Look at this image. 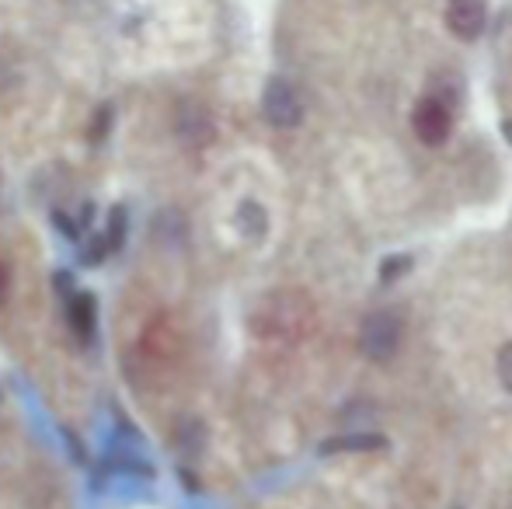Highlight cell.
Segmentation results:
<instances>
[{"instance_id": "5bb4252c", "label": "cell", "mask_w": 512, "mask_h": 509, "mask_svg": "<svg viewBox=\"0 0 512 509\" xmlns=\"http://www.w3.org/2000/svg\"><path fill=\"white\" fill-rule=\"evenodd\" d=\"M499 381L506 384V391H512V342L502 346V353H499Z\"/></svg>"}, {"instance_id": "d6986e66", "label": "cell", "mask_w": 512, "mask_h": 509, "mask_svg": "<svg viewBox=\"0 0 512 509\" xmlns=\"http://www.w3.org/2000/svg\"><path fill=\"white\" fill-rule=\"evenodd\" d=\"M502 133H506V140L512 143V123H506V126H502Z\"/></svg>"}, {"instance_id": "ba28073f", "label": "cell", "mask_w": 512, "mask_h": 509, "mask_svg": "<svg viewBox=\"0 0 512 509\" xmlns=\"http://www.w3.org/2000/svg\"><path fill=\"white\" fill-rule=\"evenodd\" d=\"M237 231L248 241H262V234L269 231V217H265V210L255 199H244V203L237 206Z\"/></svg>"}, {"instance_id": "30bf717a", "label": "cell", "mask_w": 512, "mask_h": 509, "mask_svg": "<svg viewBox=\"0 0 512 509\" xmlns=\"http://www.w3.org/2000/svg\"><path fill=\"white\" fill-rule=\"evenodd\" d=\"M112 468L126 471V475H136V478H154V464L143 461L140 450H129V447H122V443H115V450H112Z\"/></svg>"}, {"instance_id": "5b68a950", "label": "cell", "mask_w": 512, "mask_h": 509, "mask_svg": "<svg viewBox=\"0 0 512 509\" xmlns=\"http://www.w3.org/2000/svg\"><path fill=\"white\" fill-rule=\"evenodd\" d=\"M175 129H178V136H182L185 143H192V147H199V143H206L209 136H213L209 112L203 109V105H196V102H185L182 109H178Z\"/></svg>"}, {"instance_id": "e0dca14e", "label": "cell", "mask_w": 512, "mask_h": 509, "mask_svg": "<svg viewBox=\"0 0 512 509\" xmlns=\"http://www.w3.org/2000/svg\"><path fill=\"white\" fill-rule=\"evenodd\" d=\"M53 283H56V293H63V300L74 293V279H70V272H56Z\"/></svg>"}, {"instance_id": "4fadbf2b", "label": "cell", "mask_w": 512, "mask_h": 509, "mask_svg": "<svg viewBox=\"0 0 512 509\" xmlns=\"http://www.w3.org/2000/svg\"><path fill=\"white\" fill-rule=\"evenodd\" d=\"M411 269V258L408 255H394V258H387L384 265H380V279H394V276H401V272H408Z\"/></svg>"}, {"instance_id": "52a82bcc", "label": "cell", "mask_w": 512, "mask_h": 509, "mask_svg": "<svg viewBox=\"0 0 512 509\" xmlns=\"http://www.w3.org/2000/svg\"><path fill=\"white\" fill-rule=\"evenodd\" d=\"M387 440L380 433H349V436H331L321 443V454H373L384 450Z\"/></svg>"}, {"instance_id": "7a4b0ae2", "label": "cell", "mask_w": 512, "mask_h": 509, "mask_svg": "<svg viewBox=\"0 0 512 509\" xmlns=\"http://www.w3.org/2000/svg\"><path fill=\"white\" fill-rule=\"evenodd\" d=\"M262 116L276 129H297L304 123V98L286 77H272L262 91Z\"/></svg>"}, {"instance_id": "9a60e30c", "label": "cell", "mask_w": 512, "mask_h": 509, "mask_svg": "<svg viewBox=\"0 0 512 509\" xmlns=\"http://www.w3.org/2000/svg\"><path fill=\"white\" fill-rule=\"evenodd\" d=\"M53 224L63 231V238H70V241H77V238H81V227H77L74 220L67 217V213H60V210H56V213H53Z\"/></svg>"}, {"instance_id": "ffe728a7", "label": "cell", "mask_w": 512, "mask_h": 509, "mask_svg": "<svg viewBox=\"0 0 512 509\" xmlns=\"http://www.w3.org/2000/svg\"><path fill=\"white\" fill-rule=\"evenodd\" d=\"M0 401H4V398H0Z\"/></svg>"}, {"instance_id": "6da1fadb", "label": "cell", "mask_w": 512, "mask_h": 509, "mask_svg": "<svg viewBox=\"0 0 512 509\" xmlns=\"http://www.w3.org/2000/svg\"><path fill=\"white\" fill-rule=\"evenodd\" d=\"M401 346V318L394 311H377L359 328V349L366 360L387 363Z\"/></svg>"}, {"instance_id": "2e32d148", "label": "cell", "mask_w": 512, "mask_h": 509, "mask_svg": "<svg viewBox=\"0 0 512 509\" xmlns=\"http://www.w3.org/2000/svg\"><path fill=\"white\" fill-rule=\"evenodd\" d=\"M108 126H112V105H102L98 116H95V129H91V136H95V140H105Z\"/></svg>"}, {"instance_id": "7c38bea8", "label": "cell", "mask_w": 512, "mask_h": 509, "mask_svg": "<svg viewBox=\"0 0 512 509\" xmlns=\"http://www.w3.org/2000/svg\"><path fill=\"white\" fill-rule=\"evenodd\" d=\"M105 255H108L105 238H102V234H95V238H91V245L81 252V262H84V265H102V258H105Z\"/></svg>"}, {"instance_id": "ac0fdd59", "label": "cell", "mask_w": 512, "mask_h": 509, "mask_svg": "<svg viewBox=\"0 0 512 509\" xmlns=\"http://www.w3.org/2000/svg\"><path fill=\"white\" fill-rule=\"evenodd\" d=\"M7 286H11V276H7V265L0 262V304L7 300Z\"/></svg>"}, {"instance_id": "8fae6325", "label": "cell", "mask_w": 512, "mask_h": 509, "mask_svg": "<svg viewBox=\"0 0 512 509\" xmlns=\"http://www.w3.org/2000/svg\"><path fill=\"white\" fill-rule=\"evenodd\" d=\"M126 227H129L126 206H115V213L108 217V227H105V234H102L108 252H119V248H122V241H126Z\"/></svg>"}, {"instance_id": "9c48e42d", "label": "cell", "mask_w": 512, "mask_h": 509, "mask_svg": "<svg viewBox=\"0 0 512 509\" xmlns=\"http://www.w3.org/2000/svg\"><path fill=\"white\" fill-rule=\"evenodd\" d=\"M175 443H178V450H182L185 457H199L203 454V447H206V426H203V419H182L178 422V429H175Z\"/></svg>"}, {"instance_id": "3957f363", "label": "cell", "mask_w": 512, "mask_h": 509, "mask_svg": "<svg viewBox=\"0 0 512 509\" xmlns=\"http://www.w3.org/2000/svg\"><path fill=\"white\" fill-rule=\"evenodd\" d=\"M411 126H415V136L425 143V147H439L446 143L453 129V116H450V105H443L439 98H422L415 105V116H411Z\"/></svg>"}, {"instance_id": "277c9868", "label": "cell", "mask_w": 512, "mask_h": 509, "mask_svg": "<svg viewBox=\"0 0 512 509\" xmlns=\"http://www.w3.org/2000/svg\"><path fill=\"white\" fill-rule=\"evenodd\" d=\"M446 25L457 39L474 42L488 25V7L485 0H450L446 4Z\"/></svg>"}, {"instance_id": "8992f818", "label": "cell", "mask_w": 512, "mask_h": 509, "mask_svg": "<svg viewBox=\"0 0 512 509\" xmlns=\"http://www.w3.org/2000/svg\"><path fill=\"white\" fill-rule=\"evenodd\" d=\"M95 318H98V300L91 293H70L67 297V321L81 339L95 335Z\"/></svg>"}]
</instances>
